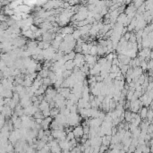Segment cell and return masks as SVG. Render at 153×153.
Segmentation results:
<instances>
[{"label":"cell","mask_w":153,"mask_h":153,"mask_svg":"<svg viewBox=\"0 0 153 153\" xmlns=\"http://www.w3.org/2000/svg\"><path fill=\"white\" fill-rule=\"evenodd\" d=\"M73 31H74V29H73V27L65 26V27H63L62 29L60 30L59 33L61 34V35L64 36V38L66 35H72V33L73 32Z\"/></svg>","instance_id":"cell-1"},{"label":"cell","mask_w":153,"mask_h":153,"mask_svg":"<svg viewBox=\"0 0 153 153\" xmlns=\"http://www.w3.org/2000/svg\"><path fill=\"white\" fill-rule=\"evenodd\" d=\"M73 135H74V138H75V139L82 138V136L83 135V130H82V125H78V126L74 127L73 130Z\"/></svg>","instance_id":"cell-2"},{"label":"cell","mask_w":153,"mask_h":153,"mask_svg":"<svg viewBox=\"0 0 153 153\" xmlns=\"http://www.w3.org/2000/svg\"><path fill=\"white\" fill-rule=\"evenodd\" d=\"M52 120H53V118L51 117V116H49V117H46L43 119L42 123H41V129L42 130H44V131H46V130H48V129H49V124H50V123L52 122Z\"/></svg>","instance_id":"cell-3"},{"label":"cell","mask_w":153,"mask_h":153,"mask_svg":"<svg viewBox=\"0 0 153 153\" xmlns=\"http://www.w3.org/2000/svg\"><path fill=\"white\" fill-rule=\"evenodd\" d=\"M147 112H148V107H146V106H142V108L139 110V114L138 115H140V117L142 118V120H146Z\"/></svg>","instance_id":"cell-4"},{"label":"cell","mask_w":153,"mask_h":153,"mask_svg":"<svg viewBox=\"0 0 153 153\" xmlns=\"http://www.w3.org/2000/svg\"><path fill=\"white\" fill-rule=\"evenodd\" d=\"M75 64L73 63V60H68L66 62L64 63V67L66 70H70V71H73V69L74 68Z\"/></svg>","instance_id":"cell-5"},{"label":"cell","mask_w":153,"mask_h":153,"mask_svg":"<svg viewBox=\"0 0 153 153\" xmlns=\"http://www.w3.org/2000/svg\"><path fill=\"white\" fill-rule=\"evenodd\" d=\"M72 36H73V38L74 40H78L79 39L82 38V34H81V31L80 30H74L73 32L72 33Z\"/></svg>","instance_id":"cell-6"},{"label":"cell","mask_w":153,"mask_h":153,"mask_svg":"<svg viewBox=\"0 0 153 153\" xmlns=\"http://www.w3.org/2000/svg\"><path fill=\"white\" fill-rule=\"evenodd\" d=\"M98 53V49H97V45H93L92 47L91 48L89 51V55H92V56H96Z\"/></svg>","instance_id":"cell-7"},{"label":"cell","mask_w":153,"mask_h":153,"mask_svg":"<svg viewBox=\"0 0 153 153\" xmlns=\"http://www.w3.org/2000/svg\"><path fill=\"white\" fill-rule=\"evenodd\" d=\"M49 70H46V69H42L41 71H40L38 73V75L40 76V77L42 78H47L48 76H49Z\"/></svg>","instance_id":"cell-8"},{"label":"cell","mask_w":153,"mask_h":153,"mask_svg":"<svg viewBox=\"0 0 153 153\" xmlns=\"http://www.w3.org/2000/svg\"><path fill=\"white\" fill-rule=\"evenodd\" d=\"M59 114V108H56V107H54V108L50 109V116L52 118H55L56 115Z\"/></svg>","instance_id":"cell-9"},{"label":"cell","mask_w":153,"mask_h":153,"mask_svg":"<svg viewBox=\"0 0 153 153\" xmlns=\"http://www.w3.org/2000/svg\"><path fill=\"white\" fill-rule=\"evenodd\" d=\"M152 115H153L152 110H151V108L150 107V109H148V112H147L146 119H148V122L151 123V121H152Z\"/></svg>","instance_id":"cell-10"},{"label":"cell","mask_w":153,"mask_h":153,"mask_svg":"<svg viewBox=\"0 0 153 153\" xmlns=\"http://www.w3.org/2000/svg\"><path fill=\"white\" fill-rule=\"evenodd\" d=\"M143 3H144V1H142V0H136V1L133 2V6L135 7L136 10H137L139 7L142 6V4H143Z\"/></svg>","instance_id":"cell-11"},{"label":"cell","mask_w":153,"mask_h":153,"mask_svg":"<svg viewBox=\"0 0 153 153\" xmlns=\"http://www.w3.org/2000/svg\"><path fill=\"white\" fill-rule=\"evenodd\" d=\"M32 116H33L34 119H44L42 113H41V111H40V110H39L38 112H36Z\"/></svg>","instance_id":"cell-12"},{"label":"cell","mask_w":153,"mask_h":153,"mask_svg":"<svg viewBox=\"0 0 153 153\" xmlns=\"http://www.w3.org/2000/svg\"><path fill=\"white\" fill-rule=\"evenodd\" d=\"M42 84L45 85V86L49 87V85H51V81H50V79H49V77L43 78V79H42Z\"/></svg>","instance_id":"cell-13"},{"label":"cell","mask_w":153,"mask_h":153,"mask_svg":"<svg viewBox=\"0 0 153 153\" xmlns=\"http://www.w3.org/2000/svg\"><path fill=\"white\" fill-rule=\"evenodd\" d=\"M43 136H44V130L40 129V130L38 131V133H37V137H36V139H37V140H41Z\"/></svg>","instance_id":"cell-14"},{"label":"cell","mask_w":153,"mask_h":153,"mask_svg":"<svg viewBox=\"0 0 153 153\" xmlns=\"http://www.w3.org/2000/svg\"><path fill=\"white\" fill-rule=\"evenodd\" d=\"M8 19H9V17H7L6 15H4V13H0V22H6Z\"/></svg>","instance_id":"cell-15"},{"label":"cell","mask_w":153,"mask_h":153,"mask_svg":"<svg viewBox=\"0 0 153 153\" xmlns=\"http://www.w3.org/2000/svg\"><path fill=\"white\" fill-rule=\"evenodd\" d=\"M140 67H141V69L142 70V72L147 71V62L146 61H142V62H141Z\"/></svg>","instance_id":"cell-16"},{"label":"cell","mask_w":153,"mask_h":153,"mask_svg":"<svg viewBox=\"0 0 153 153\" xmlns=\"http://www.w3.org/2000/svg\"><path fill=\"white\" fill-rule=\"evenodd\" d=\"M74 139V135H73V132H70V133H66V141H71V140H73Z\"/></svg>","instance_id":"cell-17"},{"label":"cell","mask_w":153,"mask_h":153,"mask_svg":"<svg viewBox=\"0 0 153 153\" xmlns=\"http://www.w3.org/2000/svg\"><path fill=\"white\" fill-rule=\"evenodd\" d=\"M133 93H134V91H128V92H127V94H126V98H127V100H128V101H131L132 97H133Z\"/></svg>","instance_id":"cell-18"},{"label":"cell","mask_w":153,"mask_h":153,"mask_svg":"<svg viewBox=\"0 0 153 153\" xmlns=\"http://www.w3.org/2000/svg\"><path fill=\"white\" fill-rule=\"evenodd\" d=\"M43 115V117L46 118V117H49V116H50V109H48V110H44L41 112Z\"/></svg>","instance_id":"cell-19"},{"label":"cell","mask_w":153,"mask_h":153,"mask_svg":"<svg viewBox=\"0 0 153 153\" xmlns=\"http://www.w3.org/2000/svg\"><path fill=\"white\" fill-rule=\"evenodd\" d=\"M30 30H31V31H32L33 33H35L36 31H38V30H39V28H38V27H37V26H36V25L32 24L31 27H30Z\"/></svg>","instance_id":"cell-20"},{"label":"cell","mask_w":153,"mask_h":153,"mask_svg":"<svg viewBox=\"0 0 153 153\" xmlns=\"http://www.w3.org/2000/svg\"><path fill=\"white\" fill-rule=\"evenodd\" d=\"M123 37H124V40H126V41H128V40H129V39H130V37H131V32H128V31H127L126 33L124 34V35L123 36Z\"/></svg>","instance_id":"cell-21"},{"label":"cell","mask_w":153,"mask_h":153,"mask_svg":"<svg viewBox=\"0 0 153 153\" xmlns=\"http://www.w3.org/2000/svg\"><path fill=\"white\" fill-rule=\"evenodd\" d=\"M25 153H36V150H33L32 148L29 147V148H28V150H27L26 152H25Z\"/></svg>","instance_id":"cell-22"},{"label":"cell","mask_w":153,"mask_h":153,"mask_svg":"<svg viewBox=\"0 0 153 153\" xmlns=\"http://www.w3.org/2000/svg\"><path fill=\"white\" fill-rule=\"evenodd\" d=\"M30 100H31V103H33V102H35V101H37V100H38V98H37L36 96L33 95L32 97H31V99H30Z\"/></svg>","instance_id":"cell-23"},{"label":"cell","mask_w":153,"mask_h":153,"mask_svg":"<svg viewBox=\"0 0 153 153\" xmlns=\"http://www.w3.org/2000/svg\"><path fill=\"white\" fill-rule=\"evenodd\" d=\"M35 120V123L38 124H41V123H42L43 119H34Z\"/></svg>","instance_id":"cell-24"},{"label":"cell","mask_w":153,"mask_h":153,"mask_svg":"<svg viewBox=\"0 0 153 153\" xmlns=\"http://www.w3.org/2000/svg\"><path fill=\"white\" fill-rule=\"evenodd\" d=\"M47 153H52V152H51V151H49V152H47Z\"/></svg>","instance_id":"cell-25"}]
</instances>
